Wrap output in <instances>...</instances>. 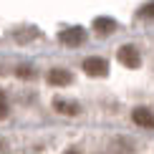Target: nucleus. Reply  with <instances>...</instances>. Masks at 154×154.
I'll return each instance as SVG.
<instances>
[{
  "label": "nucleus",
  "mask_w": 154,
  "mask_h": 154,
  "mask_svg": "<svg viewBox=\"0 0 154 154\" xmlns=\"http://www.w3.org/2000/svg\"><path fill=\"white\" fill-rule=\"evenodd\" d=\"M48 83L51 86H66V83H71V73L63 71V68H53L48 73Z\"/></svg>",
  "instance_id": "5"
},
{
  "label": "nucleus",
  "mask_w": 154,
  "mask_h": 154,
  "mask_svg": "<svg viewBox=\"0 0 154 154\" xmlns=\"http://www.w3.org/2000/svg\"><path fill=\"white\" fill-rule=\"evenodd\" d=\"M83 71L91 73V76H104L109 71V63L104 58H86L83 61Z\"/></svg>",
  "instance_id": "2"
},
{
  "label": "nucleus",
  "mask_w": 154,
  "mask_h": 154,
  "mask_svg": "<svg viewBox=\"0 0 154 154\" xmlns=\"http://www.w3.org/2000/svg\"><path fill=\"white\" fill-rule=\"evenodd\" d=\"M119 61L124 63L126 68H137L139 63H142V58H139V51L134 48V46H124L119 51Z\"/></svg>",
  "instance_id": "1"
},
{
  "label": "nucleus",
  "mask_w": 154,
  "mask_h": 154,
  "mask_svg": "<svg viewBox=\"0 0 154 154\" xmlns=\"http://www.w3.org/2000/svg\"><path fill=\"white\" fill-rule=\"evenodd\" d=\"M61 41L66 43V46H81L83 43V30L81 28H68L61 33Z\"/></svg>",
  "instance_id": "4"
},
{
  "label": "nucleus",
  "mask_w": 154,
  "mask_h": 154,
  "mask_svg": "<svg viewBox=\"0 0 154 154\" xmlns=\"http://www.w3.org/2000/svg\"><path fill=\"white\" fill-rule=\"evenodd\" d=\"M66 154H79V152H66Z\"/></svg>",
  "instance_id": "12"
},
{
  "label": "nucleus",
  "mask_w": 154,
  "mask_h": 154,
  "mask_svg": "<svg viewBox=\"0 0 154 154\" xmlns=\"http://www.w3.org/2000/svg\"><path fill=\"white\" fill-rule=\"evenodd\" d=\"M53 106H56V111L68 114V116H76V114H79V106H76V104H71V101H63V99H58Z\"/></svg>",
  "instance_id": "7"
},
{
  "label": "nucleus",
  "mask_w": 154,
  "mask_h": 154,
  "mask_svg": "<svg viewBox=\"0 0 154 154\" xmlns=\"http://www.w3.org/2000/svg\"><path fill=\"white\" fill-rule=\"evenodd\" d=\"M18 76H20V79H30L33 71H30V68H18Z\"/></svg>",
  "instance_id": "11"
},
{
  "label": "nucleus",
  "mask_w": 154,
  "mask_h": 154,
  "mask_svg": "<svg viewBox=\"0 0 154 154\" xmlns=\"http://www.w3.org/2000/svg\"><path fill=\"white\" fill-rule=\"evenodd\" d=\"M5 114H8V104H5V96L0 91V116H5Z\"/></svg>",
  "instance_id": "10"
},
{
  "label": "nucleus",
  "mask_w": 154,
  "mask_h": 154,
  "mask_svg": "<svg viewBox=\"0 0 154 154\" xmlns=\"http://www.w3.org/2000/svg\"><path fill=\"white\" fill-rule=\"evenodd\" d=\"M114 28H116V23H114L111 18H96V20H94V30H96V33H101V35L111 33Z\"/></svg>",
  "instance_id": "6"
},
{
  "label": "nucleus",
  "mask_w": 154,
  "mask_h": 154,
  "mask_svg": "<svg viewBox=\"0 0 154 154\" xmlns=\"http://www.w3.org/2000/svg\"><path fill=\"white\" fill-rule=\"evenodd\" d=\"M131 149H134V144L124 142V139H116V142H114V152H116V154H129Z\"/></svg>",
  "instance_id": "8"
},
{
  "label": "nucleus",
  "mask_w": 154,
  "mask_h": 154,
  "mask_svg": "<svg viewBox=\"0 0 154 154\" xmlns=\"http://www.w3.org/2000/svg\"><path fill=\"white\" fill-rule=\"evenodd\" d=\"M131 119H134V124L144 126V129H154V114L149 109H137V111L131 114Z\"/></svg>",
  "instance_id": "3"
},
{
  "label": "nucleus",
  "mask_w": 154,
  "mask_h": 154,
  "mask_svg": "<svg viewBox=\"0 0 154 154\" xmlns=\"http://www.w3.org/2000/svg\"><path fill=\"white\" fill-rule=\"evenodd\" d=\"M139 15H142V18H154V3H149V5H144V8L139 10Z\"/></svg>",
  "instance_id": "9"
}]
</instances>
